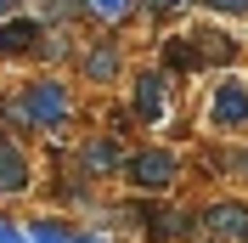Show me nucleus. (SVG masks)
<instances>
[{
  "label": "nucleus",
  "mask_w": 248,
  "mask_h": 243,
  "mask_svg": "<svg viewBox=\"0 0 248 243\" xmlns=\"http://www.w3.org/2000/svg\"><path fill=\"white\" fill-rule=\"evenodd\" d=\"M215 12H248V0H209Z\"/></svg>",
  "instance_id": "obj_12"
},
{
  "label": "nucleus",
  "mask_w": 248,
  "mask_h": 243,
  "mask_svg": "<svg viewBox=\"0 0 248 243\" xmlns=\"http://www.w3.org/2000/svg\"><path fill=\"white\" fill-rule=\"evenodd\" d=\"M74 243H79V238H74Z\"/></svg>",
  "instance_id": "obj_16"
},
{
  "label": "nucleus",
  "mask_w": 248,
  "mask_h": 243,
  "mask_svg": "<svg viewBox=\"0 0 248 243\" xmlns=\"http://www.w3.org/2000/svg\"><path fill=\"white\" fill-rule=\"evenodd\" d=\"M158 6H164V0H158Z\"/></svg>",
  "instance_id": "obj_15"
},
{
  "label": "nucleus",
  "mask_w": 248,
  "mask_h": 243,
  "mask_svg": "<svg viewBox=\"0 0 248 243\" xmlns=\"http://www.w3.org/2000/svg\"><path fill=\"white\" fill-rule=\"evenodd\" d=\"M40 46V23H29V17H17V23H0V51L6 57H23V51Z\"/></svg>",
  "instance_id": "obj_4"
},
{
  "label": "nucleus",
  "mask_w": 248,
  "mask_h": 243,
  "mask_svg": "<svg viewBox=\"0 0 248 243\" xmlns=\"http://www.w3.org/2000/svg\"><path fill=\"white\" fill-rule=\"evenodd\" d=\"M6 6H17V0H0V12H6Z\"/></svg>",
  "instance_id": "obj_14"
},
{
  "label": "nucleus",
  "mask_w": 248,
  "mask_h": 243,
  "mask_svg": "<svg viewBox=\"0 0 248 243\" xmlns=\"http://www.w3.org/2000/svg\"><path fill=\"white\" fill-rule=\"evenodd\" d=\"M0 243H29L23 232H12V226H0Z\"/></svg>",
  "instance_id": "obj_13"
},
{
  "label": "nucleus",
  "mask_w": 248,
  "mask_h": 243,
  "mask_svg": "<svg viewBox=\"0 0 248 243\" xmlns=\"http://www.w3.org/2000/svg\"><path fill=\"white\" fill-rule=\"evenodd\" d=\"M209 226H215V232H232V238L248 243V209H243V204H215V209H209Z\"/></svg>",
  "instance_id": "obj_7"
},
{
  "label": "nucleus",
  "mask_w": 248,
  "mask_h": 243,
  "mask_svg": "<svg viewBox=\"0 0 248 243\" xmlns=\"http://www.w3.org/2000/svg\"><path fill=\"white\" fill-rule=\"evenodd\" d=\"M29 187V164H23V147L0 136V192H23Z\"/></svg>",
  "instance_id": "obj_3"
},
{
  "label": "nucleus",
  "mask_w": 248,
  "mask_h": 243,
  "mask_svg": "<svg viewBox=\"0 0 248 243\" xmlns=\"http://www.w3.org/2000/svg\"><path fill=\"white\" fill-rule=\"evenodd\" d=\"M113 164H119L113 141H85V170H113Z\"/></svg>",
  "instance_id": "obj_9"
},
{
  "label": "nucleus",
  "mask_w": 248,
  "mask_h": 243,
  "mask_svg": "<svg viewBox=\"0 0 248 243\" xmlns=\"http://www.w3.org/2000/svg\"><path fill=\"white\" fill-rule=\"evenodd\" d=\"M136 107H141V119H164V74H141Z\"/></svg>",
  "instance_id": "obj_6"
},
{
  "label": "nucleus",
  "mask_w": 248,
  "mask_h": 243,
  "mask_svg": "<svg viewBox=\"0 0 248 243\" xmlns=\"http://www.w3.org/2000/svg\"><path fill=\"white\" fill-rule=\"evenodd\" d=\"M34 243H74V232H62V226H34Z\"/></svg>",
  "instance_id": "obj_10"
},
{
  "label": "nucleus",
  "mask_w": 248,
  "mask_h": 243,
  "mask_svg": "<svg viewBox=\"0 0 248 243\" xmlns=\"http://www.w3.org/2000/svg\"><path fill=\"white\" fill-rule=\"evenodd\" d=\"M6 113H12V119H34V124H62L68 119V91L51 85V79H40L29 96H12Z\"/></svg>",
  "instance_id": "obj_1"
},
{
  "label": "nucleus",
  "mask_w": 248,
  "mask_h": 243,
  "mask_svg": "<svg viewBox=\"0 0 248 243\" xmlns=\"http://www.w3.org/2000/svg\"><path fill=\"white\" fill-rule=\"evenodd\" d=\"M91 6H96V12H102V17H119L124 6H130V0H91Z\"/></svg>",
  "instance_id": "obj_11"
},
{
  "label": "nucleus",
  "mask_w": 248,
  "mask_h": 243,
  "mask_svg": "<svg viewBox=\"0 0 248 243\" xmlns=\"http://www.w3.org/2000/svg\"><path fill=\"white\" fill-rule=\"evenodd\" d=\"M113 68H119V51H113V46H102V51H85V74H91V79H108Z\"/></svg>",
  "instance_id": "obj_8"
},
{
  "label": "nucleus",
  "mask_w": 248,
  "mask_h": 243,
  "mask_svg": "<svg viewBox=\"0 0 248 243\" xmlns=\"http://www.w3.org/2000/svg\"><path fill=\"white\" fill-rule=\"evenodd\" d=\"M248 119V91L243 85H220L215 91V124H243Z\"/></svg>",
  "instance_id": "obj_5"
},
{
  "label": "nucleus",
  "mask_w": 248,
  "mask_h": 243,
  "mask_svg": "<svg viewBox=\"0 0 248 243\" xmlns=\"http://www.w3.org/2000/svg\"><path fill=\"white\" fill-rule=\"evenodd\" d=\"M130 175H136V187H170L175 181V158L170 153H136Z\"/></svg>",
  "instance_id": "obj_2"
}]
</instances>
